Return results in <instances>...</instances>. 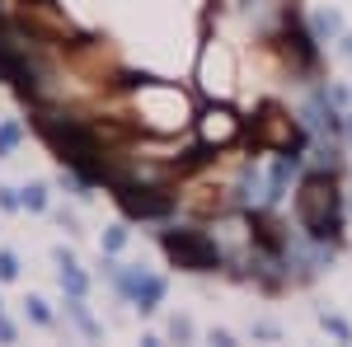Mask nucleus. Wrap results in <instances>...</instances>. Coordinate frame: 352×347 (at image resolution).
<instances>
[{
	"label": "nucleus",
	"instance_id": "1",
	"mask_svg": "<svg viewBox=\"0 0 352 347\" xmlns=\"http://www.w3.org/2000/svg\"><path fill=\"white\" fill-rule=\"evenodd\" d=\"M300 221H305V230L315 235V240H333L338 235V188L329 174H310L305 183H300Z\"/></svg>",
	"mask_w": 352,
	"mask_h": 347
},
{
	"label": "nucleus",
	"instance_id": "2",
	"mask_svg": "<svg viewBox=\"0 0 352 347\" xmlns=\"http://www.w3.org/2000/svg\"><path fill=\"white\" fill-rule=\"evenodd\" d=\"M164 249H169V258L179 267H188V272H212L221 263V249L212 235H202V230H169L164 235Z\"/></svg>",
	"mask_w": 352,
	"mask_h": 347
},
{
	"label": "nucleus",
	"instance_id": "3",
	"mask_svg": "<svg viewBox=\"0 0 352 347\" xmlns=\"http://www.w3.org/2000/svg\"><path fill=\"white\" fill-rule=\"evenodd\" d=\"M118 202H122V212H127V216H164L169 207H174L169 197H155L151 188H132V183L118 188Z\"/></svg>",
	"mask_w": 352,
	"mask_h": 347
},
{
	"label": "nucleus",
	"instance_id": "4",
	"mask_svg": "<svg viewBox=\"0 0 352 347\" xmlns=\"http://www.w3.org/2000/svg\"><path fill=\"white\" fill-rule=\"evenodd\" d=\"M197 132H202L207 146H226V141H235V136H240V122H235V113H230V108H212V113L202 117V127H197Z\"/></svg>",
	"mask_w": 352,
	"mask_h": 347
},
{
	"label": "nucleus",
	"instance_id": "5",
	"mask_svg": "<svg viewBox=\"0 0 352 347\" xmlns=\"http://www.w3.org/2000/svg\"><path fill=\"white\" fill-rule=\"evenodd\" d=\"M282 52L292 56V66L296 71H310L315 66V47H310V38L296 28V19H287V33H282Z\"/></svg>",
	"mask_w": 352,
	"mask_h": 347
},
{
	"label": "nucleus",
	"instance_id": "6",
	"mask_svg": "<svg viewBox=\"0 0 352 347\" xmlns=\"http://www.w3.org/2000/svg\"><path fill=\"white\" fill-rule=\"evenodd\" d=\"M136 305H141V310H155V300H160L164 295V282L160 277H136Z\"/></svg>",
	"mask_w": 352,
	"mask_h": 347
},
{
	"label": "nucleus",
	"instance_id": "7",
	"mask_svg": "<svg viewBox=\"0 0 352 347\" xmlns=\"http://www.w3.org/2000/svg\"><path fill=\"white\" fill-rule=\"evenodd\" d=\"M61 287H66L71 295H80V291H85V277L76 272V263H71V258H61Z\"/></svg>",
	"mask_w": 352,
	"mask_h": 347
},
{
	"label": "nucleus",
	"instance_id": "8",
	"mask_svg": "<svg viewBox=\"0 0 352 347\" xmlns=\"http://www.w3.org/2000/svg\"><path fill=\"white\" fill-rule=\"evenodd\" d=\"M14 146H19V127H14V122H5V127H0V155H10Z\"/></svg>",
	"mask_w": 352,
	"mask_h": 347
},
{
	"label": "nucleus",
	"instance_id": "9",
	"mask_svg": "<svg viewBox=\"0 0 352 347\" xmlns=\"http://www.w3.org/2000/svg\"><path fill=\"white\" fill-rule=\"evenodd\" d=\"M24 202H28V212H43V207H47V188H38V183H33V188L24 192Z\"/></svg>",
	"mask_w": 352,
	"mask_h": 347
},
{
	"label": "nucleus",
	"instance_id": "10",
	"mask_svg": "<svg viewBox=\"0 0 352 347\" xmlns=\"http://www.w3.org/2000/svg\"><path fill=\"white\" fill-rule=\"evenodd\" d=\"M19 277V263H14V254H0V282H14Z\"/></svg>",
	"mask_w": 352,
	"mask_h": 347
},
{
	"label": "nucleus",
	"instance_id": "11",
	"mask_svg": "<svg viewBox=\"0 0 352 347\" xmlns=\"http://www.w3.org/2000/svg\"><path fill=\"white\" fill-rule=\"evenodd\" d=\"M28 315H33L38 324H52V310H47L43 300H28Z\"/></svg>",
	"mask_w": 352,
	"mask_h": 347
},
{
	"label": "nucleus",
	"instance_id": "12",
	"mask_svg": "<svg viewBox=\"0 0 352 347\" xmlns=\"http://www.w3.org/2000/svg\"><path fill=\"white\" fill-rule=\"evenodd\" d=\"M315 28H320V33H338V14H320Z\"/></svg>",
	"mask_w": 352,
	"mask_h": 347
},
{
	"label": "nucleus",
	"instance_id": "13",
	"mask_svg": "<svg viewBox=\"0 0 352 347\" xmlns=\"http://www.w3.org/2000/svg\"><path fill=\"white\" fill-rule=\"evenodd\" d=\"M122 240H127L122 230H109V235H104V249H122Z\"/></svg>",
	"mask_w": 352,
	"mask_h": 347
},
{
	"label": "nucleus",
	"instance_id": "14",
	"mask_svg": "<svg viewBox=\"0 0 352 347\" xmlns=\"http://www.w3.org/2000/svg\"><path fill=\"white\" fill-rule=\"evenodd\" d=\"M348 52H352V38H348Z\"/></svg>",
	"mask_w": 352,
	"mask_h": 347
}]
</instances>
